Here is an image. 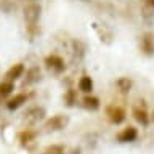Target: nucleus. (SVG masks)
<instances>
[{
    "instance_id": "obj_13",
    "label": "nucleus",
    "mask_w": 154,
    "mask_h": 154,
    "mask_svg": "<svg viewBox=\"0 0 154 154\" xmlns=\"http://www.w3.org/2000/svg\"><path fill=\"white\" fill-rule=\"evenodd\" d=\"M14 90V84L10 80H3L0 82V98H8Z\"/></svg>"
},
{
    "instance_id": "obj_11",
    "label": "nucleus",
    "mask_w": 154,
    "mask_h": 154,
    "mask_svg": "<svg viewBox=\"0 0 154 154\" xmlns=\"http://www.w3.org/2000/svg\"><path fill=\"white\" fill-rule=\"evenodd\" d=\"M79 90L84 91V93H91L93 91V80H91L90 75H82L79 80Z\"/></svg>"
},
{
    "instance_id": "obj_16",
    "label": "nucleus",
    "mask_w": 154,
    "mask_h": 154,
    "mask_svg": "<svg viewBox=\"0 0 154 154\" xmlns=\"http://www.w3.org/2000/svg\"><path fill=\"white\" fill-rule=\"evenodd\" d=\"M27 79L24 82V85H29V84H34V82L40 80V71H38V67H32V69L27 71Z\"/></svg>"
},
{
    "instance_id": "obj_14",
    "label": "nucleus",
    "mask_w": 154,
    "mask_h": 154,
    "mask_svg": "<svg viewBox=\"0 0 154 154\" xmlns=\"http://www.w3.org/2000/svg\"><path fill=\"white\" fill-rule=\"evenodd\" d=\"M18 140L21 141L23 146H26L27 143H31V141H34V140H35V132H34V130L26 128V130H23V132L18 135Z\"/></svg>"
},
{
    "instance_id": "obj_18",
    "label": "nucleus",
    "mask_w": 154,
    "mask_h": 154,
    "mask_svg": "<svg viewBox=\"0 0 154 154\" xmlns=\"http://www.w3.org/2000/svg\"><path fill=\"white\" fill-rule=\"evenodd\" d=\"M66 101H67V106H72L75 103V98H74V91L69 90L67 91V95H66Z\"/></svg>"
},
{
    "instance_id": "obj_5",
    "label": "nucleus",
    "mask_w": 154,
    "mask_h": 154,
    "mask_svg": "<svg viewBox=\"0 0 154 154\" xmlns=\"http://www.w3.org/2000/svg\"><path fill=\"white\" fill-rule=\"evenodd\" d=\"M116 138H117L119 143H132V141H135V140L138 138V130L135 127H132V125H128V127L120 130Z\"/></svg>"
},
{
    "instance_id": "obj_7",
    "label": "nucleus",
    "mask_w": 154,
    "mask_h": 154,
    "mask_svg": "<svg viewBox=\"0 0 154 154\" xmlns=\"http://www.w3.org/2000/svg\"><path fill=\"white\" fill-rule=\"evenodd\" d=\"M132 114H133V119L137 120L138 124H141V125H146L149 124V114H148V111L144 106H133V109H132Z\"/></svg>"
},
{
    "instance_id": "obj_20",
    "label": "nucleus",
    "mask_w": 154,
    "mask_h": 154,
    "mask_svg": "<svg viewBox=\"0 0 154 154\" xmlns=\"http://www.w3.org/2000/svg\"><path fill=\"white\" fill-rule=\"evenodd\" d=\"M24 2H26V3H35L37 0H24Z\"/></svg>"
},
{
    "instance_id": "obj_3",
    "label": "nucleus",
    "mask_w": 154,
    "mask_h": 154,
    "mask_svg": "<svg viewBox=\"0 0 154 154\" xmlns=\"http://www.w3.org/2000/svg\"><path fill=\"white\" fill-rule=\"evenodd\" d=\"M67 124H69V119H67L66 116L56 114V116H53V117L48 119L43 127H45L47 132H60V130H63Z\"/></svg>"
},
{
    "instance_id": "obj_4",
    "label": "nucleus",
    "mask_w": 154,
    "mask_h": 154,
    "mask_svg": "<svg viewBox=\"0 0 154 154\" xmlns=\"http://www.w3.org/2000/svg\"><path fill=\"white\" fill-rule=\"evenodd\" d=\"M45 66H47V69H50L51 72H55V74H61L63 71L66 69V63L64 60L60 56V55H48L45 58Z\"/></svg>"
},
{
    "instance_id": "obj_19",
    "label": "nucleus",
    "mask_w": 154,
    "mask_h": 154,
    "mask_svg": "<svg viewBox=\"0 0 154 154\" xmlns=\"http://www.w3.org/2000/svg\"><path fill=\"white\" fill-rule=\"evenodd\" d=\"M146 2V5H149V7H154V0H144Z\"/></svg>"
},
{
    "instance_id": "obj_8",
    "label": "nucleus",
    "mask_w": 154,
    "mask_h": 154,
    "mask_svg": "<svg viewBox=\"0 0 154 154\" xmlns=\"http://www.w3.org/2000/svg\"><path fill=\"white\" fill-rule=\"evenodd\" d=\"M26 101H27V95L26 93H16V95H13L11 98L7 101V108L10 111H16V109L21 108Z\"/></svg>"
},
{
    "instance_id": "obj_1",
    "label": "nucleus",
    "mask_w": 154,
    "mask_h": 154,
    "mask_svg": "<svg viewBox=\"0 0 154 154\" xmlns=\"http://www.w3.org/2000/svg\"><path fill=\"white\" fill-rule=\"evenodd\" d=\"M40 13H42V7L37 2L35 3H26V7H24V21H26V27H27L31 35H34V32H35Z\"/></svg>"
},
{
    "instance_id": "obj_2",
    "label": "nucleus",
    "mask_w": 154,
    "mask_h": 154,
    "mask_svg": "<svg viewBox=\"0 0 154 154\" xmlns=\"http://www.w3.org/2000/svg\"><path fill=\"white\" fill-rule=\"evenodd\" d=\"M106 116H108L109 122L114 124V125H119L125 120V109L122 106H117V104H109L106 108Z\"/></svg>"
},
{
    "instance_id": "obj_6",
    "label": "nucleus",
    "mask_w": 154,
    "mask_h": 154,
    "mask_svg": "<svg viewBox=\"0 0 154 154\" xmlns=\"http://www.w3.org/2000/svg\"><path fill=\"white\" fill-rule=\"evenodd\" d=\"M45 117V109L43 108H31L29 111H26V114H24V120H26L27 124H37L38 120H42Z\"/></svg>"
},
{
    "instance_id": "obj_15",
    "label": "nucleus",
    "mask_w": 154,
    "mask_h": 154,
    "mask_svg": "<svg viewBox=\"0 0 154 154\" xmlns=\"http://www.w3.org/2000/svg\"><path fill=\"white\" fill-rule=\"evenodd\" d=\"M116 85H117V88L122 91V93H128L130 88H132V80H130L128 77H120V79H117V82H116Z\"/></svg>"
},
{
    "instance_id": "obj_12",
    "label": "nucleus",
    "mask_w": 154,
    "mask_h": 154,
    "mask_svg": "<svg viewBox=\"0 0 154 154\" xmlns=\"http://www.w3.org/2000/svg\"><path fill=\"white\" fill-rule=\"evenodd\" d=\"M82 106L88 111H96L100 108V100L96 96H91V95H87L84 100H82Z\"/></svg>"
},
{
    "instance_id": "obj_21",
    "label": "nucleus",
    "mask_w": 154,
    "mask_h": 154,
    "mask_svg": "<svg viewBox=\"0 0 154 154\" xmlns=\"http://www.w3.org/2000/svg\"><path fill=\"white\" fill-rule=\"evenodd\" d=\"M149 119H151V122L154 124V111H152V114H151V116H149Z\"/></svg>"
},
{
    "instance_id": "obj_9",
    "label": "nucleus",
    "mask_w": 154,
    "mask_h": 154,
    "mask_svg": "<svg viewBox=\"0 0 154 154\" xmlns=\"http://www.w3.org/2000/svg\"><path fill=\"white\" fill-rule=\"evenodd\" d=\"M23 74H24V64L18 63V64H13V66L7 71L5 79L10 80V82H14V80H18L19 77H23Z\"/></svg>"
},
{
    "instance_id": "obj_10",
    "label": "nucleus",
    "mask_w": 154,
    "mask_h": 154,
    "mask_svg": "<svg viewBox=\"0 0 154 154\" xmlns=\"http://www.w3.org/2000/svg\"><path fill=\"white\" fill-rule=\"evenodd\" d=\"M141 50L146 55H154V37L151 34H144L141 37Z\"/></svg>"
},
{
    "instance_id": "obj_17",
    "label": "nucleus",
    "mask_w": 154,
    "mask_h": 154,
    "mask_svg": "<svg viewBox=\"0 0 154 154\" xmlns=\"http://www.w3.org/2000/svg\"><path fill=\"white\" fill-rule=\"evenodd\" d=\"M43 154H64V146L63 144H50L43 149Z\"/></svg>"
}]
</instances>
